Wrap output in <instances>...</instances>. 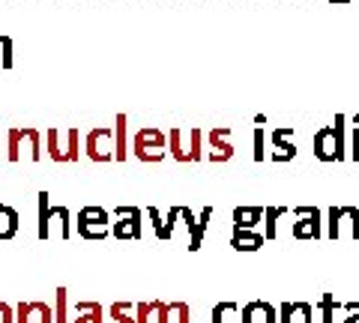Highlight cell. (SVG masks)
<instances>
[{
  "mask_svg": "<svg viewBox=\"0 0 359 323\" xmlns=\"http://www.w3.org/2000/svg\"><path fill=\"white\" fill-rule=\"evenodd\" d=\"M39 240H69L72 237V213L69 207H51L48 204V192H39V228H36Z\"/></svg>",
  "mask_w": 359,
  "mask_h": 323,
  "instance_id": "cell-1",
  "label": "cell"
},
{
  "mask_svg": "<svg viewBox=\"0 0 359 323\" xmlns=\"http://www.w3.org/2000/svg\"><path fill=\"white\" fill-rule=\"evenodd\" d=\"M168 153H171L177 162H201L204 159V132L198 126L168 129Z\"/></svg>",
  "mask_w": 359,
  "mask_h": 323,
  "instance_id": "cell-2",
  "label": "cell"
},
{
  "mask_svg": "<svg viewBox=\"0 0 359 323\" xmlns=\"http://www.w3.org/2000/svg\"><path fill=\"white\" fill-rule=\"evenodd\" d=\"M25 156L30 162L42 159V135H39V129H33V126L9 129L6 132V159L15 165V162L25 159Z\"/></svg>",
  "mask_w": 359,
  "mask_h": 323,
  "instance_id": "cell-3",
  "label": "cell"
},
{
  "mask_svg": "<svg viewBox=\"0 0 359 323\" xmlns=\"http://www.w3.org/2000/svg\"><path fill=\"white\" fill-rule=\"evenodd\" d=\"M129 150L135 159H141V162H162L168 156V132L156 129V126H144L132 135Z\"/></svg>",
  "mask_w": 359,
  "mask_h": 323,
  "instance_id": "cell-4",
  "label": "cell"
},
{
  "mask_svg": "<svg viewBox=\"0 0 359 323\" xmlns=\"http://www.w3.org/2000/svg\"><path fill=\"white\" fill-rule=\"evenodd\" d=\"M138 323H192V308L186 303L150 299V303L138 305Z\"/></svg>",
  "mask_w": 359,
  "mask_h": 323,
  "instance_id": "cell-5",
  "label": "cell"
},
{
  "mask_svg": "<svg viewBox=\"0 0 359 323\" xmlns=\"http://www.w3.org/2000/svg\"><path fill=\"white\" fill-rule=\"evenodd\" d=\"M111 228H114V221H111V213L105 207H81L75 216V231L84 240H105L111 237Z\"/></svg>",
  "mask_w": 359,
  "mask_h": 323,
  "instance_id": "cell-6",
  "label": "cell"
},
{
  "mask_svg": "<svg viewBox=\"0 0 359 323\" xmlns=\"http://www.w3.org/2000/svg\"><path fill=\"white\" fill-rule=\"evenodd\" d=\"M290 216H294V228H290V233H294V240H323L327 237V221H323V213L318 207H294L290 209Z\"/></svg>",
  "mask_w": 359,
  "mask_h": 323,
  "instance_id": "cell-7",
  "label": "cell"
},
{
  "mask_svg": "<svg viewBox=\"0 0 359 323\" xmlns=\"http://www.w3.org/2000/svg\"><path fill=\"white\" fill-rule=\"evenodd\" d=\"M327 237L330 240H359V209L356 207H332L327 213Z\"/></svg>",
  "mask_w": 359,
  "mask_h": 323,
  "instance_id": "cell-8",
  "label": "cell"
},
{
  "mask_svg": "<svg viewBox=\"0 0 359 323\" xmlns=\"http://www.w3.org/2000/svg\"><path fill=\"white\" fill-rule=\"evenodd\" d=\"M48 156L54 162H78V129L69 126V129H48Z\"/></svg>",
  "mask_w": 359,
  "mask_h": 323,
  "instance_id": "cell-9",
  "label": "cell"
},
{
  "mask_svg": "<svg viewBox=\"0 0 359 323\" xmlns=\"http://www.w3.org/2000/svg\"><path fill=\"white\" fill-rule=\"evenodd\" d=\"M84 153H87V159H93V162H99V165L117 159V135H114V129L96 126L93 132H87Z\"/></svg>",
  "mask_w": 359,
  "mask_h": 323,
  "instance_id": "cell-10",
  "label": "cell"
},
{
  "mask_svg": "<svg viewBox=\"0 0 359 323\" xmlns=\"http://www.w3.org/2000/svg\"><path fill=\"white\" fill-rule=\"evenodd\" d=\"M114 228L111 237L117 240H141L144 237V213L138 207H117L114 209Z\"/></svg>",
  "mask_w": 359,
  "mask_h": 323,
  "instance_id": "cell-11",
  "label": "cell"
},
{
  "mask_svg": "<svg viewBox=\"0 0 359 323\" xmlns=\"http://www.w3.org/2000/svg\"><path fill=\"white\" fill-rule=\"evenodd\" d=\"M207 159L210 162H231L233 159V144H231V126H216L207 132Z\"/></svg>",
  "mask_w": 359,
  "mask_h": 323,
  "instance_id": "cell-12",
  "label": "cell"
},
{
  "mask_svg": "<svg viewBox=\"0 0 359 323\" xmlns=\"http://www.w3.org/2000/svg\"><path fill=\"white\" fill-rule=\"evenodd\" d=\"M311 153L318 162H341L339 141H335V126H320L311 138Z\"/></svg>",
  "mask_w": 359,
  "mask_h": 323,
  "instance_id": "cell-13",
  "label": "cell"
},
{
  "mask_svg": "<svg viewBox=\"0 0 359 323\" xmlns=\"http://www.w3.org/2000/svg\"><path fill=\"white\" fill-rule=\"evenodd\" d=\"M15 323H54V305L48 303H18Z\"/></svg>",
  "mask_w": 359,
  "mask_h": 323,
  "instance_id": "cell-14",
  "label": "cell"
},
{
  "mask_svg": "<svg viewBox=\"0 0 359 323\" xmlns=\"http://www.w3.org/2000/svg\"><path fill=\"white\" fill-rule=\"evenodd\" d=\"M243 323H278V308L266 299H252L243 305Z\"/></svg>",
  "mask_w": 359,
  "mask_h": 323,
  "instance_id": "cell-15",
  "label": "cell"
},
{
  "mask_svg": "<svg viewBox=\"0 0 359 323\" xmlns=\"http://www.w3.org/2000/svg\"><path fill=\"white\" fill-rule=\"evenodd\" d=\"M278 323H314V308L311 303H282L278 305Z\"/></svg>",
  "mask_w": 359,
  "mask_h": 323,
  "instance_id": "cell-16",
  "label": "cell"
},
{
  "mask_svg": "<svg viewBox=\"0 0 359 323\" xmlns=\"http://www.w3.org/2000/svg\"><path fill=\"white\" fill-rule=\"evenodd\" d=\"M266 242L261 231H245V228H233L231 231V249L233 252H257Z\"/></svg>",
  "mask_w": 359,
  "mask_h": 323,
  "instance_id": "cell-17",
  "label": "cell"
},
{
  "mask_svg": "<svg viewBox=\"0 0 359 323\" xmlns=\"http://www.w3.org/2000/svg\"><path fill=\"white\" fill-rule=\"evenodd\" d=\"M266 207H237L233 209V228H245V231H257V225L264 221Z\"/></svg>",
  "mask_w": 359,
  "mask_h": 323,
  "instance_id": "cell-18",
  "label": "cell"
},
{
  "mask_svg": "<svg viewBox=\"0 0 359 323\" xmlns=\"http://www.w3.org/2000/svg\"><path fill=\"white\" fill-rule=\"evenodd\" d=\"M318 315H320V323H344V305L332 294H323Z\"/></svg>",
  "mask_w": 359,
  "mask_h": 323,
  "instance_id": "cell-19",
  "label": "cell"
},
{
  "mask_svg": "<svg viewBox=\"0 0 359 323\" xmlns=\"http://www.w3.org/2000/svg\"><path fill=\"white\" fill-rule=\"evenodd\" d=\"M210 219H212V207H204L198 213V221L189 228V252H198L201 249V242H204V233L210 228Z\"/></svg>",
  "mask_w": 359,
  "mask_h": 323,
  "instance_id": "cell-20",
  "label": "cell"
},
{
  "mask_svg": "<svg viewBox=\"0 0 359 323\" xmlns=\"http://www.w3.org/2000/svg\"><path fill=\"white\" fill-rule=\"evenodd\" d=\"M21 228V219L13 207H6V204H0V242H6V240H13L15 233Z\"/></svg>",
  "mask_w": 359,
  "mask_h": 323,
  "instance_id": "cell-21",
  "label": "cell"
},
{
  "mask_svg": "<svg viewBox=\"0 0 359 323\" xmlns=\"http://www.w3.org/2000/svg\"><path fill=\"white\" fill-rule=\"evenodd\" d=\"M210 323H243V308L237 303H216L212 305V317Z\"/></svg>",
  "mask_w": 359,
  "mask_h": 323,
  "instance_id": "cell-22",
  "label": "cell"
},
{
  "mask_svg": "<svg viewBox=\"0 0 359 323\" xmlns=\"http://www.w3.org/2000/svg\"><path fill=\"white\" fill-rule=\"evenodd\" d=\"M287 213H290L287 207H266V216H264V237L266 240L278 237V221L287 219Z\"/></svg>",
  "mask_w": 359,
  "mask_h": 323,
  "instance_id": "cell-23",
  "label": "cell"
},
{
  "mask_svg": "<svg viewBox=\"0 0 359 323\" xmlns=\"http://www.w3.org/2000/svg\"><path fill=\"white\" fill-rule=\"evenodd\" d=\"M72 323H105L102 305L99 303H75V320Z\"/></svg>",
  "mask_w": 359,
  "mask_h": 323,
  "instance_id": "cell-24",
  "label": "cell"
},
{
  "mask_svg": "<svg viewBox=\"0 0 359 323\" xmlns=\"http://www.w3.org/2000/svg\"><path fill=\"white\" fill-rule=\"evenodd\" d=\"M111 323H138V305L132 303H114L108 308Z\"/></svg>",
  "mask_w": 359,
  "mask_h": 323,
  "instance_id": "cell-25",
  "label": "cell"
},
{
  "mask_svg": "<svg viewBox=\"0 0 359 323\" xmlns=\"http://www.w3.org/2000/svg\"><path fill=\"white\" fill-rule=\"evenodd\" d=\"M126 123H129V117H126V114H117V120H114V135H117V159H120V162H126V156H129Z\"/></svg>",
  "mask_w": 359,
  "mask_h": 323,
  "instance_id": "cell-26",
  "label": "cell"
},
{
  "mask_svg": "<svg viewBox=\"0 0 359 323\" xmlns=\"http://www.w3.org/2000/svg\"><path fill=\"white\" fill-rule=\"evenodd\" d=\"M69 291L66 287H57V294H54V323H69Z\"/></svg>",
  "mask_w": 359,
  "mask_h": 323,
  "instance_id": "cell-27",
  "label": "cell"
},
{
  "mask_svg": "<svg viewBox=\"0 0 359 323\" xmlns=\"http://www.w3.org/2000/svg\"><path fill=\"white\" fill-rule=\"evenodd\" d=\"M0 69H13V36H0Z\"/></svg>",
  "mask_w": 359,
  "mask_h": 323,
  "instance_id": "cell-28",
  "label": "cell"
},
{
  "mask_svg": "<svg viewBox=\"0 0 359 323\" xmlns=\"http://www.w3.org/2000/svg\"><path fill=\"white\" fill-rule=\"evenodd\" d=\"M297 156V144L290 141V144H285V147H276L273 153H269V162H290Z\"/></svg>",
  "mask_w": 359,
  "mask_h": 323,
  "instance_id": "cell-29",
  "label": "cell"
},
{
  "mask_svg": "<svg viewBox=\"0 0 359 323\" xmlns=\"http://www.w3.org/2000/svg\"><path fill=\"white\" fill-rule=\"evenodd\" d=\"M290 138H294V126H278L273 135H269V144H273V147H285V144H290Z\"/></svg>",
  "mask_w": 359,
  "mask_h": 323,
  "instance_id": "cell-30",
  "label": "cell"
},
{
  "mask_svg": "<svg viewBox=\"0 0 359 323\" xmlns=\"http://www.w3.org/2000/svg\"><path fill=\"white\" fill-rule=\"evenodd\" d=\"M180 216H183V207H171V209H168V219H165V240L174 237V228H177Z\"/></svg>",
  "mask_w": 359,
  "mask_h": 323,
  "instance_id": "cell-31",
  "label": "cell"
},
{
  "mask_svg": "<svg viewBox=\"0 0 359 323\" xmlns=\"http://www.w3.org/2000/svg\"><path fill=\"white\" fill-rule=\"evenodd\" d=\"M147 216H150V221H153V231H156V237H159L162 242H165V219H162V213L156 207H147Z\"/></svg>",
  "mask_w": 359,
  "mask_h": 323,
  "instance_id": "cell-32",
  "label": "cell"
},
{
  "mask_svg": "<svg viewBox=\"0 0 359 323\" xmlns=\"http://www.w3.org/2000/svg\"><path fill=\"white\" fill-rule=\"evenodd\" d=\"M264 126L255 129V162H264Z\"/></svg>",
  "mask_w": 359,
  "mask_h": 323,
  "instance_id": "cell-33",
  "label": "cell"
},
{
  "mask_svg": "<svg viewBox=\"0 0 359 323\" xmlns=\"http://www.w3.org/2000/svg\"><path fill=\"white\" fill-rule=\"evenodd\" d=\"M344 323H359V303H344Z\"/></svg>",
  "mask_w": 359,
  "mask_h": 323,
  "instance_id": "cell-34",
  "label": "cell"
},
{
  "mask_svg": "<svg viewBox=\"0 0 359 323\" xmlns=\"http://www.w3.org/2000/svg\"><path fill=\"white\" fill-rule=\"evenodd\" d=\"M351 159L359 162V126H351Z\"/></svg>",
  "mask_w": 359,
  "mask_h": 323,
  "instance_id": "cell-35",
  "label": "cell"
},
{
  "mask_svg": "<svg viewBox=\"0 0 359 323\" xmlns=\"http://www.w3.org/2000/svg\"><path fill=\"white\" fill-rule=\"evenodd\" d=\"M0 323H15V308L9 303H0Z\"/></svg>",
  "mask_w": 359,
  "mask_h": 323,
  "instance_id": "cell-36",
  "label": "cell"
},
{
  "mask_svg": "<svg viewBox=\"0 0 359 323\" xmlns=\"http://www.w3.org/2000/svg\"><path fill=\"white\" fill-rule=\"evenodd\" d=\"M327 4H335V6H347V4H353V0H327Z\"/></svg>",
  "mask_w": 359,
  "mask_h": 323,
  "instance_id": "cell-37",
  "label": "cell"
},
{
  "mask_svg": "<svg viewBox=\"0 0 359 323\" xmlns=\"http://www.w3.org/2000/svg\"><path fill=\"white\" fill-rule=\"evenodd\" d=\"M347 120H351V123H353V126H359V114H356V117H347Z\"/></svg>",
  "mask_w": 359,
  "mask_h": 323,
  "instance_id": "cell-38",
  "label": "cell"
}]
</instances>
